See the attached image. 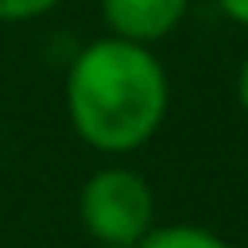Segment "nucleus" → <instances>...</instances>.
Masks as SVG:
<instances>
[{"label": "nucleus", "instance_id": "nucleus-1", "mask_svg": "<svg viewBox=\"0 0 248 248\" xmlns=\"http://www.w3.org/2000/svg\"><path fill=\"white\" fill-rule=\"evenodd\" d=\"M62 101L78 140L105 155H128L163 128L170 81L151 46L105 35L70 58Z\"/></svg>", "mask_w": 248, "mask_h": 248}, {"label": "nucleus", "instance_id": "nucleus-2", "mask_svg": "<svg viewBox=\"0 0 248 248\" xmlns=\"http://www.w3.org/2000/svg\"><path fill=\"white\" fill-rule=\"evenodd\" d=\"M85 232L105 248H136L155 229V194L132 167H105L85 178L78 194Z\"/></svg>", "mask_w": 248, "mask_h": 248}, {"label": "nucleus", "instance_id": "nucleus-3", "mask_svg": "<svg viewBox=\"0 0 248 248\" xmlns=\"http://www.w3.org/2000/svg\"><path fill=\"white\" fill-rule=\"evenodd\" d=\"M190 12V0H101V19L108 35L132 43H159L167 39Z\"/></svg>", "mask_w": 248, "mask_h": 248}, {"label": "nucleus", "instance_id": "nucleus-4", "mask_svg": "<svg viewBox=\"0 0 248 248\" xmlns=\"http://www.w3.org/2000/svg\"><path fill=\"white\" fill-rule=\"evenodd\" d=\"M136 248H229V244L202 225H155Z\"/></svg>", "mask_w": 248, "mask_h": 248}, {"label": "nucleus", "instance_id": "nucleus-5", "mask_svg": "<svg viewBox=\"0 0 248 248\" xmlns=\"http://www.w3.org/2000/svg\"><path fill=\"white\" fill-rule=\"evenodd\" d=\"M62 0H0V23H31L54 12Z\"/></svg>", "mask_w": 248, "mask_h": 248}, {"label": "nucleus", "instance_id": "nucleus-6", "mask_svg": "<svg viewBox=\"0 0 248 248\" xmlns=\"http://www.w3.org/2000/svg\"><path fill=\"white\" fill-rule=\"evenodd\" d=\"M217 8L232 19V23H240V27H248V0H217Z\"/></svg>", "mask_w": 248, "mask_h": 248}, {"label": "nucleus", "instance_id": "nucleus-7", "mask_svg": "<svg viewBox=\"0 0 248 248\" xmlns=\"http://www.w3.org/2000/svg\"><path fill=\"white\" fill-rule=\"evenodd\" d=\"M236 101H240V108L248 112V54H244V62H240V70H236Z\"/></svg>", "mask_w": 248, "mask_h": 248}]
</instances>
